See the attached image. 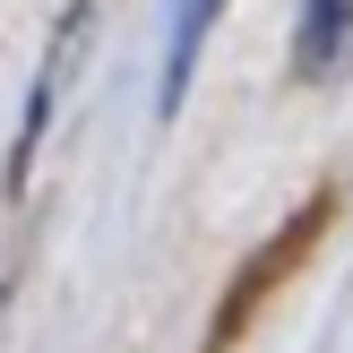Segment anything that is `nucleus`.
Returning <instances> with one entry per match:
<instances>
[{"instance_id":"nucleus-1","label":"nucleus","mask_w":353,"mask_h":353,"mask_svg":"<svg viewBox=\"0 0 353 353\" xmlns=\"http://www.w3.org/2000/svg\"><path fill=\"white\" fill-rule=\"evenodd\" d=\"M353 61V0H302V26H293V78L327 86Z\"/></svg>"},{"instance_id":"nucleus-2","label":"nucleus","mask_w":353,"mask_h":353,"mask_svg":"<svg viewBox=\"0 0 353 353\" xmlns=\"http://www.w3.org/2000/svg\"><path fill=\"white\" fill-rule=\"evenodd\" d=\"M216 17H224V0H181L172 9V43H164V86H155V112H181V95H190V69H199V52H207V34H216Z\"/></svg>"}]
</instances>
